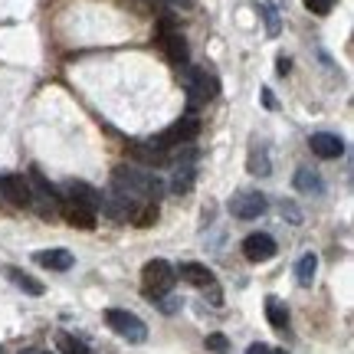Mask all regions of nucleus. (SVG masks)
Instances as JSON below:
<instances>
[{
    "label": "nucleus",
    "mask_w": 354,
    "mask_h": 354,
    "mask_svg": "<svg viewBox=\"0 0 354 354\" xmlns=\"http://www.w3.org/2000/svg\"><path fill=\"white\" fill-rule=\"evenodd\" d=\"M112 187L118 194H125L131 201H148V203H158L165 197V184L161 177H154L151 171H141V167H131V165H118L112 171Z\"/></svg>",
    "instance_id": "f257e3e1"
},
{
    "label": "nucleus",
    "mask_w": 354,
    "mask_h": 354,
    "mask_svg": "<svg viewBox=\"0 0 354 354\" xmlns=\"http://www.w3.org/2000/svg\"><path fill=\"white\" fill-rule=\"evenodd\" d=\"M105 325H109L115 335H122L125 342H131V344H141L145 338H148L145 322H141L138 315L125 312V308H109V312H105Z\"/></svg>",
    "instance_id": "20e7f679"
},
{
    "label": "nucleus",
    "mask_w": 354,
    "mask_h": 354,
    "mask_svg": "<svg viewBox=\"0 0 354 354\" xmlns=\"http://www.w3.org/2000/svg\"><path fill=\"white\" fill-rule=\"evenodd\" d=\"M3 276L10 279V282H13V286H17L20 292H26V295H33V299L46 292V289H43V282H39V279H33L30 272H24V269H17V266H3Z\"/></svg>",
    "instance_id": "ddd939ff"
},
{
    "label": "nucleus",
    "mask_w": 354,
    "mask_h": 354,
    "mask_svg": "<svg viewBox=\"0 0 354 354\" xmlns=\"http://www.w3.org/2000/svg\"><path fill=\"white\" fill-rule=\"evenodd\" d=\"M174 276H180L184 282L197 286V289H207V286H214V272H210L207 266H201V263H180V266L174 269Z\"/></svg>",
    "instance_id": "f8f14e48"
},
{
    "label": "nucleus",
    "mask_w": 354,
    "mask_h": 354,
    "mask_svg": "<svg viewBox=\"0 0 354 354\" xmlns=\"http://www.w3.org/2000/svg\"><path fill=\"white\" fill-rule=\"evenodd\" d=\"M197 135H201V122H197L194 115H187V118L174 122V125L167 128V131L154 135V138H151V148H177V145H187V141H194Z\"/></svg>",
    "instance_id": "39448f33"
},
{
    "label": "nucleus",
    "mask_w": 354,
    "mask_h": 354,
    "mask_svg": "<svg viewBox=\"0 0 354 354\" xmlns=\"http://www.w3.org/2000/svg\"><path fill=\"white\" fill-rule=\"evenodd\" d=\"M131 151L138 154V158H141V161H145V165H154V167L167 165V154H154L151 148H141V145H135V148H131Z\"/></svg>",
    "instance_id": "5701e85b"
},
{
    "label": "nucleus",
    "mask_w": 354,
    "mask_h": 354,
    "mask_svg": "<svg viewBox=\"0 0 354 354\" xmlns=\"http://www.w3.org/2000/svg\"><path fill=\"white\" fill-rule=\"evenodd\" d=\"M20 354H43V351H37V348H26V351H20Z\"/></svg>",
    "instance_id": "7c9ffc66"
},
{
    "label": "nucleus",
    "mask_w": 354,
    "mask_h": 354,
    "mask_svg": "<svg viewBox=\"0 0 354 354\" xmlns=\"http://www.w3.org/2000/svg\"><path fill=\"white\" fill-rule=\"evenodd\" d=\"M338 0H305V7L312 13H318V17H325V13H331V7H335Z\"/></svg>",
    "instance_id": "393cba45"
},
{
    "label": "nucleus",
    "mask_w": 354,
    "mask_h": 354,
    "mask_svg": "<svg viewBox=\"0 0 354 354\" xmlns=\"http://www.w3.org/2000/svg\"><path fill=\"white\" fill-rule=\"evenodd\" d=\"M295 187L302 190V194H325V184H322V177L312 171V167H299L295 171Z\"/></svg>",
    "instance_id": "a211bd4d"
},
{
    "label": "nucleus",
    "mask_w": 354,
    "mask_h": 354,
    "mask_svg": "<svg viewBox=\"0 0 354 354\" xmlns=\"http://www.w3.org/2000/svg\"><path fill=\"white\" fill-rule=\"evenodd\" d=\"M141 210L138 201H131V197H125V194H109V197H102V214H109L112 220H135Z\"/></svg>",
    "instance_id": "6e6552de"
},
{
    "label": "nucleus",
    "mask_w": 354,
    "mask_h": 354,
    "mask_svg": "<svg viewBox=\"0 0 354 354\" xmlns=\"http://www.w3.org/2000/svg\"><path fill=\"white\" fill-rule=\"evenodd\" d=\"M230 214L236 220H256L266 214V197L259 190H240L230 197Z\"/></svg>",
    "instance_id": "423d86ee"
},
{
    "label": "nucleus",
    "mask_w": 354,
    "mask_h": 354,
    "mask_svg": "<svg viewBox=\"0 0 354 354\" xmlns=\"http://www.w3.org/2000/svg\"><path fill=\"white\" fill-rule=\"evenodd\" d=\"M56 342H59V351H63V354H92V351L86 348V344L79 342V338H73V335H66V331L59 335V338H56Z\"/></svg>",
    "instance_id": "4be33fe9"
},
{
    "label": "nucleus",
    "mask_w": 354,
    "mask_h": 354,
    "mask_svg": "<svg viewBox=\"0 0 354 354\" xmlns=\"http://www.w3.org/2000/svg\"><path fill=\"white\" fill-rule=\"evenodd\" d=\"M43 269H53V272H66V269H73V253L69 250H43V253H37L33 256Z\"/></svg>",
    "instance_id": "2eb2a0df"
},
{
    "label": "nucleus",
    "mask_w": 354,
    "mask_h": 354,
    "mask_svg": "<svg viewBox=\"0 0 354 354\" xmlns=\"http://www.w3.org/2000/svg\"><path fill=\"white\" fill-rule=\"evenodd\" d=\"M318 272V256L315 253H305L302 259H299V266H295V279H299V286H312V279H315Z\"/></svg>",
    "instance_id": "412c9836"
},
{
    "label": "nucleus",
    "mask_w": 354,
    "mask_h": 354,
    "mask_svg": "<svg viewBox=\"0 0 354 354\" xmlns=\"http://www.w3.org/2000/svg\"><path fill=\"white\" fill-rule=\"evenodd\" d=\"M59 210H63V216L73 223V227H79V230H92V227H95V210H88V207H79V203L63 201V203H59Z\"/></svg>",
    "instance_id": "dca6fc26"
},
{
    "label": "nucleus",
    "mask_w": 354,
    "mask_h": 354,
    "mask_svg": "<svg viewBox=\"0 0 354 354\" xmlns=\"http://www.w3.org/2000/svg\"><path fill=\"white\" fill-rule=\"evenodd\" d=\"M246 167H250V174L269 177V171H272V165H269V158H266V148H263V145H253V148H250V158H246Z\"/></svg>",
    "instance_id": "aec40b11"
},
{
    "label": "nucleus",
    "mask_w": 354,
    "mask_h": 354,
    "mask_svg": "<svg viewBox=\"0 0 354 354\" xmlns=\"http://www.w3.org/2000/svg\"><path fill=\"white\" fill-rule=\"evenodd\" d=\"M263 99H266V109H276V99H272V92H269V88L263 92Z\"/></svg>",
    "instance_id": "c756f323"
},
{
    "label": "nucleus",
    "mask_w": 354,
    "mask_h": 354,
    "mask_svg": "<svg viewBox=\"0 0 354 354\" xmlns=\"http://www.w3.org/2000/svg\"><path fill=\"white\" fill-rule=\"evenodd\" d=\"M272 354H286V351H272Z\"/></svg>",
    "instance_id": "2f4dec72"
},
{
    "label": "nucleus",
    "mask_w": 354,
    "mask_h": 354,
    "mask_svg": "<svg viewBox=\"0 0 354 354\" xmlns=\"http://www.w3.org/2000/svg\"><path fill=\"white\" fill-rule=\"evenodd\" d=\"M207 348H210V351H223V348H227V338H223V335H210V338H207Z\"/></svg>",
    "instance_id": "bb28decb"
},
{
    "label": "nucleus",
    "mask_w": 354,
    "mask_h": 354,
    "mask_svg": "<svg viewBox=\"0 0 354 354\" xmlns=\"http://www.w3.org/2000/svg\"><path fill=\"white\" fill-rule=\"evenodd\" d=\"M190 187H194V161H177L171 190H174V194H187Z\"/></svg>",
    "instance_id": "6ab92c4d"
},
{
    "label": "nucleus",
    "mask_w": 354,
    "mask_h": 354,
    "mask_svg": "<svg viewBox=\"0 0 354 354\" xmlns=\"http://www.w3.org/2000/svg\"><path fill=\"white\" fill-rule=\"evenodd\" d=\"M66 201L69 203H79V207H88V210H95L99 214L102 210V194L95 187H88V184H82V180H69L66 184Z\"/></svg>",
    "instance_id": "9d476101"
},
{
    "label": "nucleus",
    "mask_w": 354,
    "mask_h": 354,
    "mask_svg": "<svg viewBox=\"0 0 354 354\" xmlns=\"http://www.w3.org/2000/svg\"><path fill=\"white\" fill-rule=\"evenodd\" d=\"M174 266L167 263V259H151V263H145L141 269V289H145V299H165L167 292L174 289Z\"/></svg>",
    "instance_id": "f03ea898"
},
{
    "label": "nucleus",
    "mask_w": 354,
    "mask_h": 354,
    "mask_svg": "<svg viewBox=\"0 0 354 354\" xmlns=\"http://www.w3.org/2000/svg\"><path fill=\"white\" fill-rule=\"evenodd\" d=\"M312 151L318 154V158H342L344 151V141L338 138V135H328V131H318V135H312Z\"/></svg>",
    "instance_id": "4468645a"
},
{
    "label": "nucleus",
    "mask_w": 354,
    "mask_h": 354,
    "mask_svg": "<svg viewBox=\"0 0 354 354\" xmlns=\"http://www.w3.org/2000/svg\"><path fill=\"white\" fill-rule=\"evenodd\" d=\"M184 92H187L190 105H203L216 95V79L210 69L203 66H187L184 69Z\"/></svg>",
    "instance_id": "7ed1b4c3"
},
{
    "label": "nucleus",
    "mask_w": 354,
    "mask_h": 354,
    "mask_svg": "<svg viewBox=\"0 0 354 354\" xmlns=\"http://www.w3.org/2000/svg\"><path fill=\"white\" fill-rule=\"evenodd\" d=\"M161 43H165V53H167V59H171V63H174V66H187V56H190V53H187V39L180 37L171 24L161 26Z\"/></svg>",
    "instance_id": "9b49d317"
},
{
    "label": "nucleus",
    "mask_w": 354,
    "mask_h": 354,
    "mask_svg": "<svg viewBox=\"0 0 354 354\" xmlns=\"http://www.w3.org/2000/svg\"><path fill=\"white\" fill-rule=\"evenodd\" d=\"M246 354H272V348H269V344H250V348H246Z\"/></svg>",
    "instance_id": "cd10ccee"
},
{
    "label": "nucleus",
    "mask_w": 354,
    "mask_h": 354,
    "mask_svg": "<svg viewBox=\"0 0 354 354\" xmlns=\"http://www.w3.org/2000/svg\"><path fill=\"white\" fill-rule=\"evenodd\" d=\"M0 354H3V348H0Z\"/></svg>",
    "instance_id": "473e14b6"
},
{
    "label": "nucleus",
    "mask_w": 354,
    "mask_h": 354,
    "mask_svg": "<svg viewBox=\"0 0 354 354\" xmlns=\"http://www.w3.org/2000/svg\"><path fill=\"white\" fill-rule=\"evenodd\" d=\"M158 220V207L154 203H145V210H138V216L131 220V223H138V227H148V223H154Z\"/></svg>",
    "instance_id": "b1692460"
},
{
    "label": "nucleus",
    "mask_w": 354,
    "mask_h": 354,
    "mask_svg": "<svg viewBox=\"0 0 354 354\" xmlns=\"http://www.w3.org/2000/svg\"><path fill=\"white\" fill-rule=\"evenodd\" d=\"M266 318H269V325L279 328V331L289 328V308H286V302L276 299V295H269V299H266Z\"/></svg>",
    "instance_id": "f3484780"
},
{
    "label": "nucleus",
    "mask_w": 354,
    "mask_h": 354,
    "mask_svg": "<svg viewBox=\"0 0 354 354\" xmlns=\"http://www.w3.org/2000/svg\"><path fill=\"white\" fill-rule=\"evenodd\" d=\"M282 216H289L292 223H302V214L295 210V203H292V201H286V203H282Z\"/></svg>",
    "instance_id": "a878e982"
},
{
    "label": "nucleus",
    "mask_w": 354,
    "mask_h": 354,
    "mask_svg": "<svg viewBox=\"0 0 354 354\" xmlns=\"http://www.w3.org/2000/svg\"><path fill=\"white\" fill-rule=\"evenodd\" d=\"M0 197L10 201L13 207H33V190L30 180L20 174H0Z\"/></svg>",
    "instance_id": "0eeeda50"
},
{
    "label": "nucleus",
    "mask_w": 354,
    "mask_h": 354,
    "mask_svg": "<svg viewBox=\"0 0 354 354\" xmlns=\"http://www.w3.org/2000/svg\"><path fill=\"white\" fill-rule=\"evenodd\" d=\"M165 3H171V7H180V10H190V7H194V0H165Z\"/></svg>",
    "instance_id": "c85d7f7f"
},
{
    "label": "nucleus",
    "mask_w": 354,
    "mask_h": 354,
    "mask_svg": "<svg viewBox=\"0 0 354 354\" xmlns=\"http://www.w3.org/2000/svg\"><path fill=\"white\" fill-rule=\"evenodd\" d=\"M243 256H246L250 263H266V259L276 256V240H272L269 233H250V236L243 240Z\"/></svg>",
    "instance_id": "1a4fd4ad"
}]
</instances>
